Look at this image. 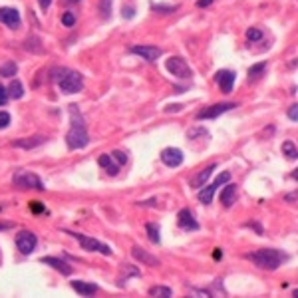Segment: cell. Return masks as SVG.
Returning <instances> with one entry per match:
<instances>
[{"label":"cell","mask_w":298,"mask_h":298,"mask_svg":"<svg viewBox=\"0 0 298 298\" xmlns=\"http://www.w3.org/2000/svg\"><path fill=\"white\" fill-rule=\"evenodd\" d=\"M99 16L103 20L111 16V0H99Z\"/></svg>","instance_id":"cell-29"},{"label":"cell","mask_w":298,"mask_h":298,"mask_svg":"<svg viewBox=\"0 0 298 298\" xmlns=\"http://www.w3.org/2000/svg\"><path fill=\"white\" fill-rule=\"evenodd\" d=\"M247 40L248 42H258V40H262V32L258 28H248L247 30Z\"/></svg>","instance_id":"cell-32"},{"label":"cell","mask_w":298,"mask_h":298,"mask_svg":"<svg viewBox=\"0 0 298 298\" xmlns=\"http://www.w3.org/2000/svg\"><path fill=\"white\" fill-rule=\"evenodd\" d=\"M145 231H147V237H149V241H151V243H155V245H159V241H161V235H159V225H155V223H147V225H145Z\"/></svg>","instance_id":"cell-26"},{"label":"cell","mask_w":298,"mask_h":298,"mask_svg":"<svg viewBox=\"0 0 298 298\" xmlns=\"http://www.w3.org/2000/svg\"><path fill=\"white\" fill-rule=\"evenodd\" d=\"M0 22L2 24H6L8 28H12V30H18L20 28V14H18V10L16 8H8V6H4V8H0Z\"/></svg>","instance_id":"cell-12"},{"label":"cell","mask_w":298,"mask_h":298,"mask_svg":"<svg viewBox=\"0 0 298 298\" xmlns=\"http://www.w3.org/2000/svg\"><path fill=\"white\" fill-rule=\"evenodd\" d=\"M42 262L48 264V266H52L54 270H58V272L64 274V276H70V274H72V264H68L64 258H58V256H44Z\"/></svg>","instance_id":"cell-16"},{"label":"cell","mask_w":298,"mask_h":298,"mask_svg":"<svg viewBox=\"0 0 298 298\" xmlns=\"http://www.w3.org/2000/svg\"><path fill=\"white\" fill-rule=\"evenodd\" d=\"M121 14H123L125 18H131V16H133V6H127L125 12H121Z\"/></svg>","instance_id":"cell-40"},{"label":"cell","mask_w":298,"mask_h":298,"mask_svg":"<svg viewBox=\"0 0 298 298\" xmlns=\"http://www.w3.org/2000/svg\"><path fill=\"white\" fill-rule=\"evenodd\" d=\"M129 276H139V270L133 266V264H123V268H121V276H119V280H127Z\"/></svg>","instance_id":"cell-30"},{"label":"cell","mask_w":298,"mask_h":298,"mask_svg":"<svg viewBox=\"0 0 298 298\" xmlns=\"http://www.w3.org/2000/svg\"><path fill=\"white\" fill-rule=\"evenodd\" d=\"M62 24H64V26H68V28H72V26L76 24V16H74V12L66 10V12L62 14Z\"/></svg>","instance_id":"cell-33"},{"label":"cell","mask_w":298,"mask_h":298,"mask_svg":"<svg viewBox=\"0 0 298 298\" xmlns=\"http://www.w3.org/2000/svg\"><path fill=\"white\" fill-rule=\"evenodd\" d=\"M215 169H217V165L213 163V165H209V167H207L205 171H201V173H197V175H195V177L191 179V187H193V189H201V187H203V185L207 183V179L211 177V173H213Z\"/></svg>","instance_id":"cell-21"},{"label":"cell","mask_w":298,"mask_h":298,"mask_svg":"<svg viewBox=\"0 0 298 298\" xmlns=\"http://www.w3.org/2000/svg\"><path fill=\"white\" fill-rule=\"evenodd\" d=\"M215 2V0H197V6L199 8H207V6H211Z\"/></svg>","instance_id":"cell-38"},{"label":"cell","mask_w":298,"mask_h":298,"mask_svg":"<svg viewBox=\"0 0 298 298\" xmlns=\"http://www.w3.org/2000/svg\"><path fill=\"white\" fill-rule=\"evenodd\" d=\"M235 107H237V103H235V101L213 103V105H209V107L201 109V111L197 113V119H215V117H219V115H223V113H227V111H231V109H235Z\"/></svg>","instance_id":"cell-7"},{"label":"cell","mask_w":298,"mask_h":298,"mask_svg":"<svg viewBox=\"0 0 298 298\" xmlns=\"http://www.w3.org/2000/svg\"><path fill=\"white\" fill-rule=\"evenodd\" d=\"M282 153H284L288 159H296V157H298V149H296V145H294L292 141H284V143H282Z\"/></svg>","instance_id":"cell-28"},{"label":"cell","mask_w":298,"mask_h":298,"mask_svg":"<svg viewBox=\"0 0 298 298\" xmlns=\"http://www.w3.org/2000/svg\"><path fill=\"white\" fill-rule=\"evenodd\" d=\"M247 258L262 270H276L280 264H284L288 260V254H284L278 248H258L254 252H248Z\"/></svg>","instance_id":"cell-2"},{"label":"cell","mask_w":298,"mask_h":298,"mask_svg":"<svg viewBox=\"0 0 298 298\" xmlns=\"http://www.w3.org/2000/svg\"><path fill=\"white\" fill-rule=\"evenodd\" d=\"M149 296H157V298H171L173 296V290L169 286H161V284H155L149 288Z\"/></svg>","instance_id":"cell-22"},{"label":"cell","mask_w":298,"mask_h":298,"mask_svg":"<svg viewBox=\"0 0 298 298\" xmlns=\"http://www.w3.org/2000/svg\"><path fill=\"white\" fill-rule=\"evenodd\" d=\"M165 68H167V72H169L171 76H175V78H179V80H189V78L193 76V70L189 68V64H187L181 56H171V58L167 60Z\"/></svg>","instance_id":"cell-5"},{"label":"cell","mask_w":298,"mask_h":298,"mask_svg":"<svg viewBox=\"0 0 298 298\" xmlns=\"http://www.w3.org/2000/svg\"><path fill=\"white\" fill-rule=\"evenodd\" d=\"M111 157L115 159V163L121 167V165H125L127 163V155L123 153V151H119V149H115V151H111Z\"/></svg>","instance_id":"cell-34"},{"label":"cell","mask_w":298,"mask_h":298,"mask_svg":"<svg viewBox=\"0 0 298 298\" xmlns=\"http://www.w3.org/2000/svg\"><path fill=\"white\" fill-rule=\"evenodd\" d=\"M235 78H237V74H235L233 70H219V72L215 74V82L219 84V88H221L225 94H231V92H233Z\"/></svg>","instance_id":"cell-11"},{"label":"cell","mask_w":298,"mask_h":298,"mask_svg":"<svg viewBox=\"0 0 298 298\" xmlns=\"http://www.w3.org/2000/svg\"><path fill=\"white\" fill-rule=\"evenodd\" d=\"M131 254L135 260H139V264H147V266H159V258L151 252H147L145 248L141 247H133L131 248Z\"/></svg>","instance_id":"cell-14"},{"label":"cell","mask_w":298,"mask_h":298,"mask_svg":"<svg viewBox=\"0 0 298 298\" xmlns=\"http://www.w3.org/2000/svg\"><path fill=\"white\" fill-rule=\"evenodd\" d=\"M14 185L18 189H34V191H44L46 185L42 183V179L36 175V173H18L14 177Z\"/></svg>","instance_id":"cell-6"},{"label":"cell","mask_w":298,"mask_h":298,"mask_svg":"<svg viewBox=\"0 0 298 298\" xmlns=\"http://www.w3.org/2000/svg\"><path fill=\"white\" fill-rule=\"evenodd\" d=\"M70 237H74L78 243H80V247L84 248V250H88V252H99V254H103V256H109L111 254V248H109V245H103L101 241H98V239H92V237H88V235H82V233H76V231H66Z\"/></svg>","instance_id":"cell-4"},{"label":"cell","mask_w":298,"mask_h":298,"mask_svg":"<svg viewBox=\"0 0 298 298\" xmlns=\"http://www.w3.org/2000/svg\"><path fill=\"white\" fill-rule=\"evenodd\" d=\"M36 245H38V239L32 231H20L16 235V248L22 254H32L36 250Z\"/></svg>","instance_id":"cell-9"},{"label":"cell","mask_w":298,"mask_h":298,"mask_svg":"<svg viewBox=\"0 0 298 298\" xmlns=\"http://www.w3.org/2000/svg\"><path fill=\"white\" fill-rule=\"evenodd\" d=\"M8 123H10V113L8 111H0V129L8 127Z\"/></svg>","instance_id":"cell-35"},{"label":"cell","mask_w":298,"mask_h":298,"mask_svg":"<svg viewBox=\"0 0 298 298\" xmlns=\"http://www.w3.org/2000/svg\"><path fill=\"white\" fill-rule=\"evenodd\" d=\"M6 92H8V98H12V99H20L24 96V88H22V84L18 80H12L10 86L6 88Z\"/></svg>","instance_id":"cell-25"},{"label":"cell","mask_w":298,"mask_h":298,"mask_svg":"<svg viewBox=\"0 0 298 298\" xmlns=\"http://www.w3.org/2000/svg\"><path fill=\"white\" fill-rule=\"evenodd\" d=\"M235 197H237V185L231 183V181H227V183H225V189H223V193H221V203H223V207H231V205L235 203Z\"/></svg>","instance_id":"cell-20"},{"label":"cell","mask_w":298,"mask_h":298,"mask_svg":"<svg viewBox=\"0 0 298 298\" xmlns=\"http://www.w3.org/2000/svg\"><path fill=\"white\" fill-rule=\"evenodd\" d=\"M54 80H56V84L60 86V90H62L64 94H78V92H82V88H84V78H82V74H78V72H74V70H66V68L56 70Z\"/></svg>","instance_id":"cell-3"},{"label":"cell","mask_w":298,"mask_h":298,"mask_svg":"<svg viewBox=\"0 0 298 298\" xmlns=\"http://www.w3.org/2000/svg\"><path fill=\"white\" fill-rule=\"evenodd\" d=\"M288 117L292 119V121H298V105L294 103V105H290V109H288Z\"/></svg>","instance_id":"cell-37"},{"label":"cell","mask_w":298,"mask_h":298,"mask_svg":"<svg viewBox=\"0 0 298 298\" xmlns=\"http://www.w3.org/2000/svg\"><path fill=\"white\" fill-rule=\"evenodd\" d=\"M6 229H12V223H0V231H6Z\"/></svg>","instance_id":"cell-42"},{"label":"cell","mask_w":298,"mask_h":298,"mask_svg":"<svg viewBox=\"0 0 298 298\" xmlns=\"http://www.w3.org/2000/svg\"><path fill=\"white\" fill-rule=\"evenodd\" d=\"M131 54L143 58L145 62H157L163 56V50L159 46H131Z\"/></svg>","instance_id":"cell-10"},{"label":"cell","mask_w":298,"mask_h":298,"mask_svg":"<svg viewBox=\"0 0 298 298\" xmlns=\"http://www.w3.org/2000/svg\"><path fill=\"white\" fill-rule=\"evenodd\" d=\"M227 181H231V173L229 171H223V173H219V177L211 183V185H207V187H203V191L199 193V201L203 203V205H209L211 201H213V195H215V191L219 189V185H225Z\"/></svg>","instance_id":"cell-8"},{"label":"cell","mask_w":298,"mask_h":298,"mask_svg":"<svg viewBox=\"0 0 298 298\" xmlns=\"http://www.w3.org/2000/svg\"><path fill=\"white\" fill-rule=\"evenodd\" d=\"M42 143H46L44 135H32V137H22V139L12 141V145L20 147V149H34V147H40Z\"/></svg>","instance_id":"cell-17"},{"label":"cell","mask_w":298,"mask_h":298,"mask_svg":"<svg viewBox=\"0 0 298 298\" xmlns=\"http://www.w3.org/2000/svg\"><path fill=\"white\" fill-rule=\"evenodd\" d=\"M70 286H72L78 294H82V296H92V294L98 292V286L92 284V282H86V280H72Z\"/></svg>","instance_id":"cell-18"},{"label":"cell","mask_w":298,"mask_h":298,"mask_svg":"<svg viewBox=\"0 0 298 298\" xmlns=\"http://www.w3.org/2000/svg\"><path fill=\"white\" fill-rule=\"evenodd\" d=\"M38 4H40V8H42V10H48V8H50V4H52V0H38Z\"/></svg>","instance_id":"cell-39"},{"label":"cell","mask_w":298,"mask_h":298,"mask_svg":"<svg viewBox=\"0 0 298 298\" xmlns=\"http://www.w3.org/2000/svg\"><path fill=\"white\" fill-rule=\"evenodd\" d=\"M8 101V92H6V88L0 84V105H4Z\"/></svg>","instance_id":"cell-36"},{"label":"cell","mask_w":298,"mask_h":298,"mask_svg":"<svg viewBox=\"0 0 298 298\" xmlns=\"http://www.w3.org/2000/svg\"><path fill=\"white\" fill-rule=\"evenodd\" d=\"M98 163H99V165H101V169H105V173H107V175H111V177L119 173V165H117V163H115V159H113L111 155H107V153L99 155Z\"/></svg>","instance_id":"cell-19"},{"label":"cell","mask_w":298,"mask_h":298,"mask_svg":"<svg viewBox=\"0 0 298 298\" xmlns=\"http://www.w3.org/2000/svg\"><path fill=\"white\" fill-rule=\"evenodd\" d=\"M24 48L28 50V52H44V44L40 42V38L38 36H30V38H26L24 40Z\"/></svg>","instance_id":"cell-24"},{"label":"cell","mask_w":298,"mask_h":298,"mask_svg":"<svg viewBox=\"0 0 298 298\" xmlns=\"http://www.w3.org/2000/svg\"><path fill=\"white\" fill-rule=\"evenodd\" d=\"M151 10L153 12H159V14H173L177 10V6H165V4H151Z\"/></svg>","instance_id":"cell-31"},{"label":"cell","mask_w":298,"mask_h":298,"mask_svg":"<svg viewBox=\"0 0 298 298\" xmlns=\"http://www.w3.org/2000/svg\"><path fill=\"white\" fill-rule=\"evenodd\" d=\"M68 113H70V131L66 133V143L70 149H84L88 143H90V135H88V129H86V121L80 113V107L76 103H70L68 107Z\"/></svg>","instance_id":"cell-1"},{"label":"cell","mask_w":298,"mask_h":298,"mask_svg":"<svg viewBox=\"0 0 298 298\" xmlns=\"http://www.w3.org/2000/svg\"><path fill=\"white\" fill-rule=\"evenodd\" d=\"M16 70H18L16 62H6L0 66V78H12L16 74Z\"/></svg>","instance_id":"cell-27"},{"label":"cell","mask_w":298,"mask_h":298,"mask_svg":"<svg viewBox=\"0 0 298 298\" xmlns=\"http://www.w3.org/2000/svg\"><path fill=\"white\" fill-rule=\"evenodd\" d=\"M32 211H34V213H44L46 209H44L42 205H38V203H34V205H32Z\"/></svg>","instance_id":"cell-41"},{"label":"cell","mask_w":298,"mask_h":298,"mask_svg":"<svg viewBox=\"0 0 298 298\" xmlns=\"http://www.w3.org/2000/svg\"><path fill=\"white\" fill-rule=\"evenodd\" d=\"M64 4H76V2H80V0H62Z\"/></svg>","instance_id":"cell-44"},{"label":"cell","mask_w":298,"mask_h":298,"mask_svg":"<svg viewBox=\"0 0 298 298\" xmlns=\"http://www.w3.org/2000/svg\"><path fill=\"white\" fill-rule=\"evenodd\" d=\"M294 197H296V193H290V195L286 197V201H288V203H294Z\"/></svg>","instance_id":"cell-43"},{"label":"cell","mask_w":298,"mask_h":298,"mask_svg":"<svg viewBox=\"0 0 298 298\" xmlns=\"http://www.w3.org/2000/svg\"><path fill=\"white\" fill-rule=\"evenodd\" d=\"M177 225H179V229H183V231H197V229H199V223L195 221V217H193V213H191L189 209H181V211H179V215H177Z\"/></svg>","instance_id":"cell-15"},{"label":"cell","mask_w":298,"mask_h":298,"mask_svg":"<svg viewBox=\"0 0 298 298\" xmlns=\"http://www.w3.org/2000/svg\"><path fill=\"white\" fill-rule=\"evenodd\" d=\"M161 161L167 165V167H179L183 163V151L177 147H167L161 151Z\"/></svg>","instance_id":"cell-13"},{"label":"cell","mask_w":298,"mask_h":298,"mask_svg":"<svg viewBox=\"0 0 298 298\" xmlns=\"http://www.w3.org/2000/svg\"><path fill=\"white\" fill-rule=\"evenodd\" d=\"M264 74H266V62L254 64V66L248 70V82H256V80H260Z\"/></svg>","instance_id":"cell-23"}]
</instances>
